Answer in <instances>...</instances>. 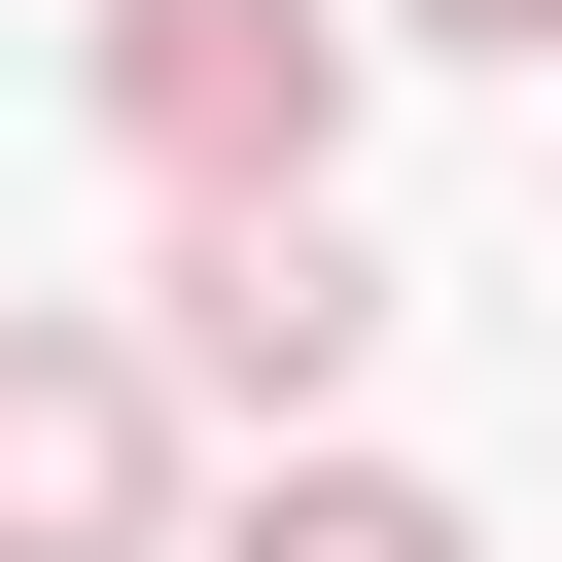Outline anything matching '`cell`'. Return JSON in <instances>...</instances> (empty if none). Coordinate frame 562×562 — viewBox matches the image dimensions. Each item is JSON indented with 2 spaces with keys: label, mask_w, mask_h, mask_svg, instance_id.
<instances>
[{
  "label": "cell",
  "mask_w": 562,
  "mask_h": 562,
  "mask_svg": "<svg viewBox=\"0 0 562 562\" xmlns=\"http://www.w3.org/2000/svg\"><path fill=\"white\" fill-rule=\"evenodd\" d=\"M0 562H176V351L140 316H0Z\"/></svg>",
  "instance_id": "3"
},
{
  "label": "cell",
  "mask_w": 562,
  "mask_h": 562,
  "mask_svg": "<svg viewBox=\"0 0 562 562\" xmlns=\"http://www.w3.org/2000/svg\"><path fill=\"white\" fill-rule=\"evenodd\" d=\"M386 35H457V70H562V0H386Z\"/></svg>",
  "instance_id": "5"
},
{
  "label": "cell",
  "mask_w": 562,
  "mask_h": 562,
  "mask_svg": "<svg viewBox=\"0 0 562 562\" xmlns=\"http://www.w3.org/2000/svg\"><path fill=\"white\" fill-rule=\"evenodd\" d=\"M176 422H351V351H386V246L351 211H176Z\"/></svg>",
  "instance_id": "2"
},
{
  "label": "cell",
  "mask_w": 562,
  "mask_h": 562,
  "mask_svg": "<svg viewBox=\"0 0 562 562\" xmlns=\"http://www.w3.org/2000/svg\"><path fill=\"white\" fill-rule=\"evenodd\" d=\"M211 562H492V527H457V492H422V457H281V492H246V527H211Z\"/></svg>",
  "instance_id": "4"
},
{
  "label": "cell",
  "mask_w": 562,
  "mask_h": 562,
  "mask_svg": "<svg viewBox=\"0 0 562 562\" xmlns=\"http://www.w3.org/2000/svg\"><path fill=\"white\" fill-rule=\"evenodd\" d=\"M351 35H386V0H105V140H140L176 211H316V176H351Z\"/></svg>",
  "instance_id": "1"
}]
</instances>
